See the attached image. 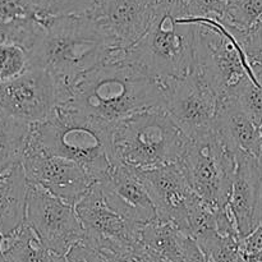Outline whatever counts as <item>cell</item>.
<instances>
[{
	"instance_id": "1",
	"label": "cell",
	"mask_w": 262,
	"mask_h": 262,
	"mask_svg": "<svg viewBox=\"0 0 262 262\" xmlns=\"http://www.w3.org/2000/svg\"><path fill=\"white\" fill-rule=\"evenodd\" d=\"M120 51L82 74L68 87L60 105L113 127L142 110L165 107V84L123 60Z\"/></svg>"
},
{
	"instance_id": "26",
	"label": "cell",
	"mask_w": 262,
	"mask_h": 262,
	"mask_svg": "<svg viewBox=\"0 0 262 262\" xmlns=\"http://www.w3.org/2000/svg\"><path fill=\"white\" fill-rule=\"evenodd\" d=\"M28 67V54L25 48L15 43H0V81L19 76Z\"/></svg>"
},
{
	"instance_id": "36",
	"label": "cell",
	"mask_w": 262,
	"mask_h": 262,
	"mask_svg": "<svg viewBox=\"0 0 262 262\" xmlns=\"http://www.w3.org/2000/svg\"><path fill=\"white\" fill-rule=\"evenodd\" d=\"M161 3H166V4H170V3H174V4H177V0H161Z\"/></svg>"
},
{
	"instance_id": "10",
	"label": "cell",
	"mask_w": 262,
	"mask_h": 262,
	"mask_svg": "<svg viewBox=\"0 0 262 262\" xmlns=\"http://www.w3.org/2000/svg\"><path fill=\"white\" fill-rule=\"evenodd\" d=\"M74 210L83 228L81 243L92 250H137L140 227L123 219L106 204L99 183L74 205Z\"/></svg>"
},
{
	"instance_id": "18",
	"label": "cell",
	"mask_w": 262,
	"mask_h": 262,
	"mask_svg": "<svg viewBox=\"0 0 262 262\" xmlns=\"http://www.w3.org/2000/svg\"><path fill=\"white\" fill-rule=\"evenodd\" d=\"M28 182L22 164L0 174V237L14 235L25 225Z\"/></svg>"
},
{
	"instance_id": "6",
	"label": "cell",
	"mask_w": 262,
	"mask_h": 262,
	"mask_svg": "<svg viewBox=\"0 0 262 262\" xmlns=\"http://www.w3.org/2000/svg\"><path fill=\"white\" fill-rule=\"evenodd\" d=\"M196 25L194 67L196 71L220 99L230 96L233 90L250 77L257 78L238 38V31L230 30L217 19L181 18Z\"/></svg>"
},
{
	"instance_id": "19",
	"label": "cell",
	"mask_w": 262,
	"mask_h": 262,
	"mask_svg": "<svg viewBox=\"0 0 262 262\" xmlns=\"http://www.w3.org/2000/svg\"><path fill=\"white\" fill-rule=\"evenodd\" d=\"M187 237L173 223L158 217L140 227V245L146 252L164 262H186L184 243Z\"/></svg>"
},
{
	"instance_id": "35",
	"label": "cell",
	"mask_w": 262,
	"mask_h": 262,
	"mask_svg": "<svg viewBox=\"0 0 262 262\" xmlns=\"http://www.w3.org/2000/svg\"><path fill=\"white\" fill-rule=\"evenodd\" d=\"M0 262H4V257H3V252H2V237H0Z\"/></svg>"
},
{
	"instance_id": "11",
	"label": "cell",
	"mask_w": 262,
	"mask_h": 262,
	"mask_svg": "<svg viewBox=\"0 0 262 262\" xmlns=\"http://www.w3.org/2000/svg\"><path fill=\"white\" fill-rule=\"evenodd\" d=\"M59 104L58 84L43 69L28 67L19 76L0 82V113L19 122H41Z\"/></svg>"
},
{
	"instance_id": "5",
	"label": "cell",
	"mask_w": 262,
	"mask_h": 262,
	"mask_svg": "<svg viewBox=\"0 0 262 262\" xmlns=\"http://www.w3.org/2000/svg\"><path fill=\"white\" fill-rule=\"evenodd\" d=\"M189 142L165 107L136 113L118 123L113 133L115 163L135 170L178 163Z\"/></svg>"
},
{
	"instance_id": "21",
	"label": "cell",
	"mask_w": 262,
	"mask_h": 262,
	"mask_svg": "<svg viewBox=\"0 0 262 262\" xmlns=\"http://www.w3.org/2000/svg\"><path fill=\"white\" fill-rule=\"evenodd\" d=\"M2 252L4 262H54L55 256L26 224L14 235L2 239Z\"/></svg>"
},
{
	"instance_id": "30",
	"label": "cell",
	"mask_w": 262,
	"mask_h": 262,
	"mask_svg": "<svg viewBox=\"0 0 262 262\" xmlns=\"http://www.w3.org/2000/svg\"><path fill=\"white\" fill-rule=\"evenodd\" d=\"M241 255L262 252V222L251 232L247 237L239 241Z\"/></svg>"
},
{
	"instance_id": "34",
	"label": "cell",
	"mask_w": 262,
	"mask_h": 262,
	"mask_svg": "<svg viewBox=\"0 0 262 262\" xmlns=\"http://www.w3.org/2000/svg\"><path fill=\"white\" fill-rule=\"evenodd\" d=\"M260 133H261V142H262V124L260 125ZM258 168H260L261 171V177H262V145H261V154H260V158H258Z\"/></svg>"
},
{
	"instance_id": "24",
	"label": "cell",
	"mask_w": 262,
	"mask_h": 262,
	"mask_svg": "<svg viewBox=\"0 0 262 262\" xmlns=\"http://www.w3.org/2000/svg\"><path fill=\"white\" fill-rule=\"evenodd\" d=\"M239 237L222 235L217 232L194 239L210 262H242Z\"/></svg>"
},
{
	"instance_id": "22",
	"label": "cell",
	"mask_w": 262,
	"mask_h": 262,
	"mask_svg": "<svg viewBox=\"0 0 262 262\" xmlns=\"http://www.w3.org/2000/svg\"><path fill=\"white\" fill-rule=\"evenodd\" d=\"M251 67L258 83H255L250 77H247L228 97L235 99L241 109L256 125L260 127L262 124V64H252Z\"/></svg>"
},
{
	"instance_id": "13",
	"label": "cell",
	"mask_w": 262,
	"mask_h": 262,
	"mask_svg": "<svg viewBox=\"0 0 262 262\" xmlns=\"http://www.w3.org/2000/svg\"><path fill=\"white\" fill-rule=\"evenodd\" d=\"M161 0H95L91 15L117 50H127L146 33Z\"/></svg>"
},
{
	"instance_id": "32",
	"label": "cell",
	"mask_w": 262,
	"mask_h": 262,
	"mask_svg": "<svg viewBox=\"0 0 262 262\" xmlns=\"http://www.w3.org/2000/svg\"><path fill=\"white\" fill-rule=\"evenodd\" d=\"M184 261L186 262H210L201 248L191 237H187L184 243Z\"/></svg>"
},
{
	"instance_id": "8",
	"label": "cell",
	"mask_w": 262,
	"mask_h": 262,
	"mask_svg": "<svg viewBox=\"0 0 262 262\" xmlns=\"http://www.w3.org/2000/svg\"><path fill=\"white\" fill-rule=\"evenodd\" d=\"M25 224L33 230L43 247L56 256L66 255L84 237L74 206L33 184H28Z\"/></svg>"
},
{
	"instance_id": "33",
	"label": "cell",
	"mask_w": 262,
	"mask_h": 262,
	"mask_svg": "<svg viewBox=\"0 0 262 262\" xmlns=\"http://www.w3.org/2000/svg\"><path fill=\"white\" fill-rule=\"evenodd\" d=\"M141 262H164V261L160 260V258L155 257V256L150 255V253H147L145 250H143L142 257H141Z\"/></svg>"
},
{
	"instance_id": "17",
	"label": "cell",
	"mask_w": 262,
	"mask_h": 262,
	"mask_svg": "<svg viewBox=\"0 0 262 262\" xmlns=\"http://www.w3.org/2000/svg\"><path fill=\"white\" fill-rule=\"evenodd\" d=\"M215 132L234 155L243 154L258 160L262 145L260 127L250 119L233 97L220 99Z\"/></svg>"
},
{
	"instance_id": "9",
	"label": "cell",
	"mask_w": 262,
	"mask_h": 262,
	"mask_svg": "<svg viewBox=\"0 0 262 262\" xmlns=\"http://www.w3.org/2000/svg\"><path fill=\"white\" fill-rule=\"evenodd\" d=\"M165 96L166 112L189 140L214 132L220 97L196 71L166 82Z\"/></svg>"
},
{
	"instance_id": "4",
	"label": "cell",
	"mask_w": 262,
	"mask_h": 262,
	"mask_svg": "<svg viewBox=\"0 0 262 262\" xmlns=\"http://www.w3.org/2000/svg\"><path fill=\"white\" fill-rule=\"evenodd\" d=\"M196 25L181 19L176 4L161 3L145 35L120 58L160 83L193 71Z\"/></svg>"
},
{
	"instance_id": "25",
	"label": "cell",
	"mask_w": 262,
	"mask_h": 262,
	"mask_svg": "<svg viewBox=\"0 0 262 262\" xmlns=\"http://www.w3.org/2000/svg\"><path fill=\"white\" fill-rule=\"evenodd\" d=\"M37 19L60 15L87 14L94 8L95 0H31Z\"/></svg>"
},
{
	"instance_id": "7",
	"label": "cell",
	"mask_w": 262,
	"mask_h": 262,
	"mask_svg": "<svg viewBox=\"0 0 262 262\" xmlns=\"http://www.w3.org/2000/svg\"><path fill=\"white\" fill-rule=\"evenodd\" d=\"M178 164L189 188L197 197L215 209L228 206L235 171V155L215 130L206 137L191 141Z\"/></svg>"
},
{
	"instance_id": "15",
	"label": "cell",
	"mask_w": 262,
	"mask_h": 262,
	"mask_svg": "<svg viewBox=\"0 0 262 262\" xmlns=\"http://www.w3.org/2000/svg\"><path fill=\"white\" fill-rule=\"evenodd\" d=\"M137 171L150 194L156 217L173 223L186 234L187 211L193 192L179 164Z\"/></svg>"
},
{
	"instance_id": "37",
	"label": "cell",
	"mask_w": 262,
	"mask_h": 262,
	"mask_svg": "<svg viewBox=\"0 0 262 262\" xmlns=\"http://www.w3.org/2000/svg\"><path fill=\"white\" fill-rule=\"evenodd\" d=\"M0 82H2V81H0Z\"/></svg>"
},
{
	"instance_id": "20",
	"label": "cell",
	"mask_w": 262,
	"mask_h": 262,
	"mask_svg": "<svg viewBox=\"0 0 262 262\" xmlns=\"http://www.w3.org/2000/svg\"><path fill=\"white\" fill-rule=\"evenodd\" d=\"M30 132L31 124L0 113V174L22 163Z\"/></svg>"
},
{
	"instance_id": "16",
	"label": "cell",
	"mask_w": 262,
	"mask_h": 262,
	"mask_svg": "<svg viewBox=\"0 0 262 262\" xmlns=\"http://www.w3.org/2000/svg\"><path fill=\"white\" fill-rule=\"evenodd\" d=\"M228 209L239 238L247 237L261 223L262 177L257 159L238 154Z\"/></svg>"
},
{
	"instance_id": "14",
	"label": "cell",
	"mask_w": 262,
	"mask_h": 262,
	"mask_svg": "<svg viewBox=\"0 0 262 262\" xmlns=\"http://www.w3.org/2000/svg\"><path fill=\"white\" fill-rule=\"evenodd\" d=\"M112 210L133 224L142 225L156 219V211L137 170L114 164L97 182Z\"/></svg>"
},
{
	"instance_id": "23",
	"label": "cell",
	"mask_w": 262,
	"mask_h": 262,
	"mask_svg": "<svg viewBox=\"0 0 262 262\" xmlns=\"http://www.w3.org/2000/svg\"><path fill=\"white\" fill-rule=\"evenodd\" d=\"M262 19V0H228L220 22L230 30L248 32Z\"/></svg>"
},
{
	"instance_id": "2",
	"label": "cell",
	"mask_w": 262,
	"mask_h": 262,
	"mask_svg": "<svg viewBox=\"0 0 262 262\" xmlns=\"http://www.w3.org/2000/svg\"><path fill=\"white\" fill-rule=\"evenodd\" d=\"M35 38L27 49L30 67L48 72L64 94L82 74L109 60L117 48L90 14L38 19ZM59 104V105H60Z\"/></svg>"
},
{
	"instance_id": "3",
	"label": "cell",
	"mask_w": 262,
	"mask_h": 262,
	"mask_svg": "<svg viewBox=\"0 0 262 262\" xmlns=\"http://www.w3.org/2000/svg\"><path fill=\"white\" fill-rule=\"evenodd\" d=\"M113 125L67 105H58L46 119L31 124L30 142L50 155L81 166L96 182L114 165Z\"/></svg>"
},
{
	"instance_id": "12",
	"label": "cell",
	"mask_w": 262,
	"mask_h": 262,
	"mask_svg": "<svg viewBox=\"0 0 262 262\" xmlns=\"http://www.w3.org/2000/svg\"><path fill=\"white\" fill-rule=\"evenodd\" d=\"M20 164L28 184L45 189L54 197L72 206L96 183L79 165L45 152L30 142V140Z\"/></svg>"
},
{
	"instance_id": "27",
	"label": "cell",
	"mask_w": 262,
	"mask_h": 262,
	"mask_svg": "<svg viewBox=\"0 0 262 262\" xmlns=\"http://www.w3.org/2000/svg\"><path fill=\"white\" fill-rule=\"evenodd\" d=\"M228 0H177L181 18L222 19Z\"/></svg>"
},
{
	"instance_id": "28",
	"label": "cell",
	"mask_w": 262,
	"mask_h": 262,
	"mask_svg": "<svg viewBox=\"0 0 262 262\" xmlns=\"http://www.w3.org/2000/svg\"><path fill=\"white\" fill-rule=\"evenodd\" d=\"M239 42L250 64H262V19L252 30L239 35Z\"/></svg>"
},
{
	"instance_id": "31",
	"label": "cell",
	"mask_w": 262,
	"mask_h": 262,
	"mask_svg": "<svg viewBox=\"0 0 262 262\" xmlns=\"http://www.w3.org/2000/svg\"><path fill=\"white\" fill-rule=\"evenodd\" d=\"M54 262H92L91 251L83 243H78L64 256H54Z\"/></svg>"
},
{
	"instance_id": "29",
	"label": "cell",
	"mask_w": 262,
	"mask_h": 262,
	"mask_svg": "<svg viewBox=\"0 0 262 262\" xmlns=\"http://www.w3.org/2000/svg\"><path fill=\"white\" fill-rule=\"evenodd\" d=\"M87 247V246H86ZM92 262H141L143 248L137 250H92Z\"/></svg>"
}]
</instances>
